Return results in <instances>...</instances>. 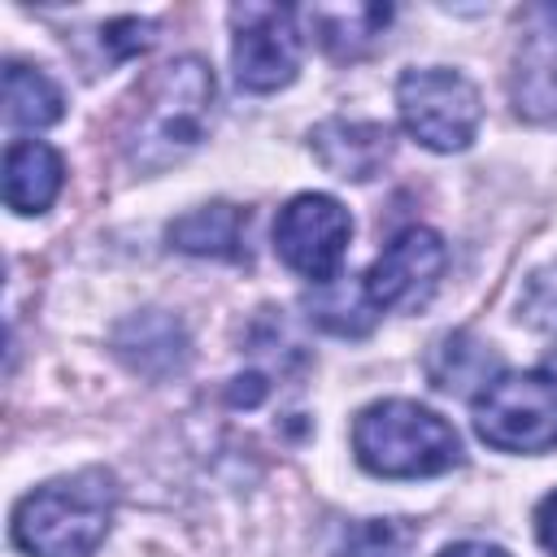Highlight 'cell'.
Returning <instances> with one entry per match:
<instances>
[{"mask_svg": "<svg viewBox=\"0 0 557 557\" xmlns=\"http://www.w3.org/2000/svg\"><path fill=\"white\" fill-rule=\"evenodd\" d=\"M235 78L248 91H278L300 70V30L296 9L287 4H235L231 9Z\"/></svg>", "mask_w": 557, "mask_h": 557, "instance_id": "obj_7", "label": "cell"}, {"mask_svg": "<svg viewBox=\"0 0 557 557\" xmlns=\"http://www.w3.org/2000/svg\"><path fill=\"white\" fill-rule=\"evenodd\" d=\"M309 309H313V318H318L326 331H335V335H366V331L374 326V313H370L374 305L366 300V287L344 300L335 278L318 287V300H309Z\"/></svg>", "mask_w": 557, "mask_h": 557, "instance_id": "obj_17", "label": "cell"}, {"mask_svg": "<svg viewBox=\"0 0 557 557\" xmlns=\"http://www.w3.org/2000/svg\"><path fill=\"white\" fill-rule=\"evenodd\" d=\"M548 374H553V379H557V357H553V361H548Z\"/></svg>", "mask_w": 557, "mask_h": 557, "instance_id": "obj_22", "label": "cell"}, {"mask_svg": "<svg viewBox=\"0 0 557 557\" xmlns=\"http://www.w3.org/2000/svg\"><path fill=\"white\" fill-rule=\"evenodd\" d=\"M248 213L239 205L213 200L200 205L170 226V244L191 257H218V261H248Z\"/></svg>", "mask_w": 557, "mask_h": 557, "instance_id": "obj_11", "label": "cell"}, {"mask_svg": "<svg viewBox=\"0 0 557 557\" xmlns=\"http://www.w3.org/2000/svg\"><path fill=\"white\" fill-rule=\"evenodd\" d=\"M117 352L144 370V374H165L174 366H183L187 348H183V331L174 318H161V313H139L131 318L122 331H117Z\"/></svg>", "mask_w": 557, "mask_h": 557, "instance_id": "obj_14", "label": "cell"}, {"mask_svg": "<svg viewBox=\"0 0 557 557\" xmlns=\"http://www.w3.org/2000/svg\"><path fill=\"white\" fill-rule=\"evenodd\" d=\"M518 318L535 331L557 335V265H544L527 278L522 300H518Z\"/></svg>", "mask_w": 557, "mask_h": 557, "instance_id": "obj_18", "label": "cell"}, {"mask_svg": "<svg viewBox=\"0 0 557 557\" xmlns=\"http://www.w3.org/2000/svg\"><path fill=\"white\" fill-rule=\"evenodd\" d=\"M548 17H553V22H557V9H548Z\"/></svg>", "mask_w": 557, "mask_h": 557, "instance_id": "obj_23", "label": "cell"}, {"mask_svg": "<svg viewBox=\"0 0 557 557\" xmlns=\"http://www.w3.org/2000/svg\"><path fill=\"white\" fill-rule=\"evenodd\" d=\"M396 109H400L405 131L431 152L470 148V139L483 122V104H479L474 83L457 70H444V65L405 70L396 83Z\"/></svg>", "mask_w": 557, "mask_h": 557, "instance_id": "obj_4", "label": "cell"}, {"mask_svg": "<svg viewBox=\"0 0 557 557\" xmlns=\"http://www.w3.org/2000/svg\"><path fill=\"white\" fill-rule=\"evenodd\" d=\"M318 44L339 57V61H357L361 52H370L383 35V26L392 22L387 4H318L305 13Z\"/></svg>", "mask_w": 557, "mask_h": 557, "instance_id": "obj_12", "label": "cell"}, {"mask_svg": "<svg viewBox=\"0 0 557 557\" xmlns=\"http://www.w3.org/2000/svg\"><path fill=\"white\" fill-rule=\"evenodd\" d=\"M448 265V248L435 231L409 226L400 231L366 270L361 287L374 309H422L431 292L440 287V274Z\"/></svg>", "mask_w": 557, "mask_h": 557, "instance_id": "obj_8", "label": "cell"}, {"mask_svg": "<svg viewBox=\"0 0 557 557\" xmlns=\"http://www.w3.org/2000/svg\"><path fill=\"white\" fill-rule=\"evenodd\" d=\"M4 113H9L13 126L39 131V126L61 122L65 96H61V87L44 70L22 65V61H9L4 65Z\"/></svg>", "mask_w": 557, "mask_h": 557, "instance_id": "obj_15", "label": "cell"}, {"mask_svg": "<svg viewBox=\"0 0 557 557\" xmlns=\"http://www.w3.org/2000/svg\"><path fill=\"white\" fill-rule=\"evenodd\" d=\"M500 374V357L474 339L470 331H453L444 335L431 357H426V379L440 387V392H470V387H487L492 379Z\"/></svg>", "mask_w": 557, "mask_h": 557, "instance_id": "obj_13", "label": "cell"}, {"mask_svg": "<svg viewBox=\"0 0 557 557\" xmlns=\"http://www.w3.org/2000/svg\"><path fill=\"white\" fill-rule=\"evenodd\" d=\"M535 535H540V544L557 557V492H548V496L540 500V509H535Z\"/></svg>", "mask_w": 557, "mask_h": 557, "instance_id": "obj_20", "label": "cell"}, {"mask_svg": "<svg viewBox=\"0 0 557 557\" xmlns=\"http://www.w3.org/2000/svg\"><path fill=\"white\" fill-rule=\"evenodd\" d=\"M418 531L405 518H361L348 522L335 540V557H409Z\"/></svg>", "mask_w": 557, "mask_h": 557, "instance_id": "obj_16", "label": "cell"}, {"mask_svg": "<svg viewBox=\"0 0 557 557\" xmlns=\"http://www.w3.org/2000/svg\"><path fill=\"white\" fill-rule=\"evenodd\" d=\"M313 152L335 178H374L392 157V135L379 122H348L331 117L313 131Z\"/></svg>", "mask_w": 557, "mask_h": 557, "instance_id": "obj_9", "label": "cell"}, {"mask_svg": "<svg viewBox=\"0 0 557 557\" xmlns=\"http://www.w3.org/2000/svg\"><path fill=\"white\" fill-rule=\"evenodd\" d=\"M152 39H157V26H152V22L117 17V22H109V26H104L100 48H104L113 61H126V57H135V52H144V48H152Z\"/></svg>", "mask_w": 557, "mask_h": 557, "instance_id": "obj_19", "label": "cell"}, {"mask_svg": "<svg viewBox=\"0 0 557 557\" xmlns=\"http://www.w3.org/2000/svg\"><path fill=\"white\" fill-rule=\"evenodd\" d=\"M65 165L44 139H13L4 152V205L13 213H44L61 191Z\"/></svg>", "mask_w": 557, "mask_h": 557, "instance_id": "obj_10", "label": "cell"}, {"mask_svg": "<svg viewBox=\"0 0 557 557\" xmlns=\"http://www.w3.org/2000/svg\"><path fill=\"white\" fill-rule=\"evenodd\" d=\"M348 239H352L348 209L335 196H322V191L292 196L278 209V218H274V248H278V257L296 274H305L309 283H318V287L331 283V278H339Z\"/></svg>", "mask_w": 557, "mask_h": 557, "instance_id": "obj_6", "label": "cell"}, {"mask_svg": "<svg viewBox=\"0 0 557 557\" xmlns=\"http://www.w3.org/2000/svg\"><path fill=\"white\" fill-rule=\"evenodd\" d=\"M440 557H509L500 544H483V540H461V544H448Z\"/></svg>", "mask_w": 557, "mask_h": 557, "instance_id": "obj_21", "label": "cell"}, {"mask_svg": "<svg viewBox=\"0 0 557 557\" xmlns=\"http://www.w3.org/2000/svg\"><path fill=\"white\" fill-rule=\"evenodd\" d=\"M352 453L379 479H426L461 461V440L418 400H374L352 422Z\"/></svg>", "mask_w": 557, "mask_h": 557, "instance_id": "obj_3", "label": "cell"}, {"mask_svg": "<svg viewBox=\"0 0 557 557\" xmlns=\"http://www.w3.org/2000/svg\"><path fill=\"white\" fill-rule=\"evenodd\" d=\"M213 117V70L200 57L157 65L122 113V152L135 170H165L200 148Z\"/></svg>", "mask_w": 557, "mask_h": 557, "instance_id": "obj_1", "label": "cell"}, {"mask_svg": "<svg viewBox=\"0 0 557 557\" xmlns=\"http://www.w3.org/2000/svg\"><path fill=\"white\" fill-rule=\"evenodd\" d=\"M117 509V483L109 470L87 466L74 474H61L13 509V544L30 557H91Z\"/></svg>", "mask_w": 557, "mask_h": 557, "instance_id": "obj_2", "label": "cell"}, {"mask_svg": "<svg viewBox=\"0 0 557 557\" xmlns=\"http://www.w3.org/2000/svg\"><path fill=\"white\" fill-rule=\"evenodd\" d=\"M474 431L500 453L557 448V383L548 374H496L474 396Z\"/></svg>", "mask_w": 557, "mask_h": 557, "instance_id": "obj_5", "label": "cell"}]
</instances>
